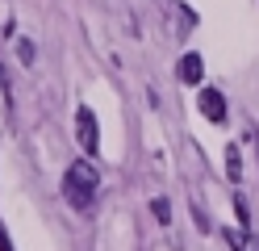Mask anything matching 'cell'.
I'll return each mask as SVG.
<instances>
[{
  "label": "cell",
  "mask_w": 259,
  "mask_h": 251,
  "mask_svg": "<svg viewBox=\"0 0 259 251\" xmlns=\"http://www.w3.org/2000/svg\"><path fill=\"white\" fill-rule=\"evenodd\" d=\"M222 239L230 243V251H259V239L242 226V230H222Z\"/></svg>",
  "instance_id": "5"
},
{
  "label": "cell",
  "mask_w": 259,
  "mask_h": 251,
  "mask_svg": "<svg viewBox=\"0 0 259 251\" xmlns=\"http://www.w3.org/2000/svg\"><path fill=\"white\" fill-rule=\"evenodd\" d=\"M0 251H13V239H9V230L0 226Z\"/></svg>",
  "instance_id": "9"
},
{
  "label": "cell",
  "mask_w": 259,
  "mask_h": 251,
  "mask_svg": "<svg viewBox=\"0 0 259 251\" xmlns=\"http://www.w3.org/2000/svg\"><path fill=\"white\" fill-rule=\"evenodd\" d=\"M226 176H230V184L242 180V155H238V147H226Z\"/></svg>",
  "instance_id": "6"
},
{
  "label": "cell",
  "mask_w": 259,
  "mask_h": 251,
  "mask_svg": "<svg viewBox=\"0 0 259 251\" xmlns=\"http://www.w3.org/2000/svg\"><path fill=\"white\" fill-rule=\"evenodd\" d=\"M0 92L9 96V80H5V67H0Z\"/></svg>",
  "instance_id": "10"
},
{
  "label": "cell",
  "mask_w": 259,
  "mask_h": 251,
  "mask_svg": "<svg viewBox=\"0 0 259 251\" xmlns=\"http://www.w3.org/2000/svg\"><path fill=\"white\" fill-rule=\"evenodd\" d=\"M17 59H21L25 67H29V63L38 59V50H34V42H29V38H21V42H17Z\"/></svg>",
  "instance_id": "8"
},
{
  "label": "cell",
  "mask_w": 259,
  "mask_h": 251,
  "mask_svg": "<svg viewBox=\"0 0 259 251\" xmlns=\"http://www.w3.org/2000/svg\"><path fill=\"white\" fill-rule=\"evenodd\" d=\"M151 213H155L159 226H167V222H171V201H167V197H155V201H151Z\"/></svg>",
  "instance_id": "7"
},
{
  "label": "cell",
  "mask_w": 259,
  "mask_h": 251,
  "mask_svg": "<svg viewBox=\"0 0 259 251\" xmlns=\"http://www.w3.org/2000/svg\"><path fill=\"white\" fill-rule=\"evenodd\" d=\"M75 142H79V151H88V155L101 151V122H96V113L88 105L75 109Z\"/></svg>",
  "instance_id": "2"
},
{
  "label": "cell",
  "mask_w": 259,
  "mask_h": 251,
  "mask_svg": "<svg viewBox=\"0 0 259 251\" xmlns=\"http://www.w3.org/2000/svg\"><path fill=\"white\" fill-rule=\"evenodd\" d=\"M176 76H180V84H201L205 80V59L197 55V50H188V55L176 63Z\"/></svg>",
  "instance_id": "4"
},
{
  "label": "cell",
  "mask_w": 259,
  "mask_h": 251,
  "mask_svg": "<svg viewBox=\"0 0 259 251\" xmlns=\"http://www.w3.org/2000/svg\"><path fill=\"white\" fill-rule=\"evenodd\" d=\"M197 109H201V117L205 122H213V126H226L230 122V105H226V96H222V88H201L197 92Z\"/></svg>",
  "instance_id": "3"
},
{
  "label": "cell",
  "mask_w": 259,
  "mask_h": 251,
  "mask_svg": "<svg viewBox=\"0 0 259 251\" xmlns=\"http://www.w3.org/2000/svg\"><path fill=\"white\" fill-rule=\"evenodd\" d=\"M101 197V172H96L92 155L88 159H75L67 172H63V201L75 209V213H88Z\"/></svg>",
  "instance_id": "1"
}]
</instances>
